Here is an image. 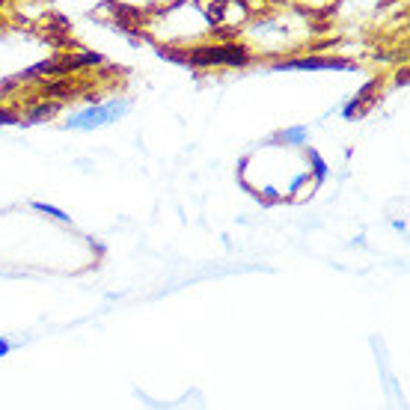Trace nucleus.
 <instances>
[{
    "label": "nucleus",
    "instance_id": "6e6552de",
    "mask_svg": "<svg viewBox=\"0 0 410 410\" xmlns=\"http://www.w3.org/2000/svg\"><path fill=\"white\" fill-rule=\"evenodd\" d=\"M33 208H36V212H42V214H48V217H54V220H60V223H72L69 212H63V208H54V205H48V203H33Z\"/></svg>",
    "mask_w": 410,
    "mask_h": 410
},
{
    "label": "nucleus",
    "instance_id": "9d476101",
    "mask_svg": "<svg viewBox=\"0 0 410 410\" xmlns=\"http://www.w3.org/2000/svg\"><path fill=\"white\" fill-rule=\"evenodd\" d=\"M18 122H21L18 113H9V110L0 107V125H18Z\"/></svg>",
    "mask_w": 410,
    "mask_h": 410
},
{
    "label": "nucleus",
    "instance_id": "f257e3e1",
    "mask_svg": "<svg viewBox=\"0 0 410 410\" xmlns=\"http://www.w3.org/2000/svg\"><path fill=\"white\" fill-rule=\"evenodd\" d=\"M128 110H131L128 98H107V102H98V104L69 113L65 116V131H98L104 125H113V122L125 119Z\"/></svg>",
    "mask_w": 410,
    "mask_h": 410
},
{
    "label": "nucleus",
    "instance_id": "1a4fd4ad",
    "mask_svg": "<svg viewBox=\"0 0 410 410\" xmlns=\"http://www.w3.org/2000/svg\"><path fill=\"white\" fill-rule=\"evenodd\" d=\"M309 179H313V175H309V170H306V173H297L294 179H292V184H289V196H294V194L301 191V187H303Z\"/></svg>",
    "mask_w": 410,
    "mask_h": 410
},
{
    "label": "nucleus",
    "instance_id": "423d86ee",
    "mask_svg": "<svg viewBox=\"0 0 410 410\" xmlns=\"http://www.w3.org/2000/svg\"><path fill=\"white\" fill-rule=\"evenodd\" d=\"M306 140H309L306 125H294V128H285L280 134H274V143H283V146H306Z\"/></svg>",
    "mask_w": 410,
    "mask_h": 410
},
{
    "label": "nucleus",
    "instance_id": "f8f14e48",
    "mask_svg": "<svg viewBox=\"0 0 410 410\" xmlns=\"http://www.w3.org/2000/svg\"><path fill=\"white\" fill-rule=\"evenodd\" d=\"M395 81H398V86H407V69H402V72H398V77H395Z\"/></svg>",
    "mask_w": 410,
    "mask_h": 410
},
{
    "label": "nucleus",
    "instance_id": "ddd939ff",
    "mask_svg": "<svg viewBox=\"0 0 410 410\" xmlns=\"http://www.w3.org/2000/svg\"><path fill=\"white\" fill-rule=\"evenodd\" d=\"M393 229H395V232H404V229H407V226H404V220H395Z\"/></svg>",
    "mask_w": 410,
    "mask_h": 410
},
{
    "label": "nucleus",
    "instance_id": "9b49d317",
    "mask_svg": "<svg viewBox=\"0 0 410 410\" xmlns=\"http://www.w3.org/2000/svg\"><path fill=\"white\" fill-rule=\"evenodd\" d=\"M9 351H13V345H9V339H6V336H0V360H3Z\"/></svg>",
    "mask_w": 410,
    "mask_h": 410
},
{
    "label": "nucleus",
    "instance_id": "20e7f679",
    "mask_svg": "<svg viewBox=\"0 0 410 410\" xmlns=\"http://www.w3.org/2000/svg\"><path fill=\"white\" fill-rule=\"evenodd\" d=\"M374 90H378V81H369V84H365L363 90L354 95L345 107H342V119H348V122H351V119H360L365 110L374 104Z\"/></svg>",
    "mask_w": 410,
    "mask_h": 410
},
{
    "label": "nucleus",
    "instance_id": "f03ea898",
    "mask_svg": "<svg viewBox=\"0 0 410 410\" xmlns=\"http://www.w3.org/2000/svg\"><path fill=\"white\" fill-rule=\"evenodd\" d=\"M253 54L238 45V42H223V45H199L187 51V65H199V69H214V65H232V69H244L250 65Z\"/></svg>",
    "mask_w": 410,
    "mask_h": 410
},
{
    "label": "nucleus",
    "instance_id": "0eeeda50",
    "mask_svg": "<svg viewBox=\"0 0 410 410\" xmlns=\"http://www.w3.org/2000/svg\"><path fill=\"white\" fill-rule=\"evenodd\" d=\"M306 161H309V167H313V170H309V175H313L315 182H324L327 175H330V167H327V161L321 158V155H318V152H315L313 146H306Z\"/></svg>",
    "mask_w": 410,
    "mask_h": 410
},
{
    "label": "nucleus",
    "instance_id": "7ed1b4c3",
    "mask_svg": "<svg viewBox=\"0 0 410 410\" xmlns=\"http://www.w3.org/2000/svg\"><path fill=\"white\" fill-rule=\"evenodd\" d=\"M274 72H354L357 63L345 57H321V54H309V57H292V60H276L271 63Z\"/></svg>",
    "mask_w": 410,
    "mask_h": 410
},
{
    "label": "nucleus",
    "instance_id": "39448f33",
    "mask_svg": "<svg viewBox=\"0 0 410 410\" xmlns=\"http://www.w3.org/2000/svg\"><path fill=\"white\" fill-rule=\"evenodd\" d=\"M63 110V104L60 102H39V104H33V107H27V125H39V122H48V119H54Z\"/></svg>",
    "mask_w": 410,
    "mask_h": 410
}]
</instances>
